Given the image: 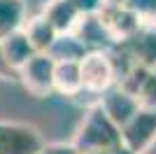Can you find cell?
Instances as JSON below:
<instances>
[{"mask_svg": "<svg viewBox=\"0 0 156 154\" xmlns=\"http://www.w3.org/2000/svg\"><path fill=\"white\" fill-rule=\"evenodd\" d=\"M70 145L77 154H110L121 147V135H119V128L105 117L100 105L91 103Z\"/></svg>", "mask_w": 156, "mask_h": 154, "instance_id": "cell-1", "label": "cell"}, {"mask_svg": "<svg viewBox=\"0 0 156 154\" xmlns=\"http://www.w3.org/2000/svg\"><path fill=\"white\" fill-rule=\"evenodd\" d=\"M79 79H82V94L103 96L105 91H110L117 84V72H114L110 51H86L79 58Z\"/></svg>", "mask_w": 156, "mask_h": 154, "instance_id": "cell-2", "label": "cell"}, {"mask_svg": "<svg viewBox=\"0 0 156 154\" xmlns=\"http://www.w3.org/2000/svg\"><path fill=\"white\" fill-rule=\"evenodd\" d=\"M47 142L40 128L26 122H0V154H37Z\"/></svg>", "mask_w": 156, "mask_h": 154, "instance_id": "cell-3", "label": "cell"}, {"mask_svg": "<svg viewBox=\"0 0 156 154\" xmlns=\"http://www.w3.org/2000/svg\"><path fill=\"white\" fill-rule=\"evenodd\" d=\"M121 147L128 154H144L156 142V110H137L121 131Z\"/></svg>", "mask_w": 156, "mask_h": 154, "instance_id": "cell-4", "label": "cell"}, {"mask_svg": "<svg viewBox=\"0 0 156 154\" xmlns=\"http://www.w3.org/2000/svg\"><path fill=\"white\" fill-rule=\"evenodd\" d=\"M54 63L47 54H35L16 70V79L21 86L35 98H47L54 94Z\"/></svg>", "mask_w": 156, "mask_h": 154, "instance_id": "cell-5", "label": "cell"}, {"mask_svg": "<svg viewBox=\"0 0 156 154\" xmlns=\"http://www.w3.org/2000/svg\"><path fill=\"white\" fill-rule=\"evenodd\" d=\"M119 49L130 58L133 65L156 70V24H142L133 38L119 42Z\"/></svg>", "mask_w": 156, "mask_h": 154, "instance_id": "cell-6", "label": "cell"}, {"mask_svg": "<svg viewBox=\"0 0 156 154\" xmlns=\"http://www.w3.org/2000/svg\"><path fill=\"white\" fill-rule=\"evenodd\" d=\"M96 103L100 105V110L105 112V117H107L119 131H121V128L135 117L137 110H140V105H137L135 98L130 96V94H126L124 89H119L117 84H114L110 91H105Z\"/></svg>", "mask_w": 156, "mask_h": 154, "instance_id": "cell-7", "label": "cell"}, {"mask_svg": "<svg viewBox=\"0 0 156 154\" xmlns=\"http://www.w3.org/2000/svg\"><path fill=\"white\" fill-rule=\"evenodd\" d=\"M98 16H100L105 31H107V35L112 38L114 45L126 42L128 38H133V35L140 31V26L144 24V21L137 19L126 5L124 7H103V9L98 12Z\"/></svg>", "mask_w": 156, "mask_h": 154, "instance_id": "cell-8", "label": "cell"}, {"mask_svg": "<svg viewBox=\"0 0 156 154\" xmlns=\"http://www.w3.org/2000/svg\"><path fill=\"white\" fill-rule=\"evenodd\" d=\"M40 16L51 26L56 35H68L75 31L77 21L82 19V14L68 2V0H47V5L42 7Z\"/></svg>", "mask_w": 156, "mask_h": 154, "instance_id": "cell-9", "label": "cell"}, {"mask_svg": "<svg viewBox=\"0 0 156 154\" xmlns=\"http://www.w3.org/2000/svg\"><path fill=\"white\" fill-rule=\"evenodd\" d=\"M72 35L82 42V45L86 47V51H98V49H110L114 42H112V38L107 35V31H105L103 21H100V16L98 14H91V16H82V19L77 21V26H75V31H72Z\"/></svg>", "mask_w": 156, "mask_h": 154, "instance_id": "cell-10", "label": "cell"}, {"mask_svg": "<svg viewBox=\"0 0 156 154\" xmlns=\"http://www.w3.org/2000/svg\"><path fill=\"white\" fill-rule=\"evenodd\" d=\"M0 49H2L5 63L9 65L14 72L19 70L28 58L35 56V49L30 47V42H28V38H26V33H23V31H16V33H12V35L2 38V40H0Z\"/></svg>", "mask_w": 156, "mask_h": 154, "instance_id": "cell-11", "label": "cell"}, {"mask_svg": "<svg viewBox=\"0 0 156 154\" xmlns=\"http://www.w3.org/2000/svg\"><path fill=\"white\" fill-rule=\"evenodd\" d=\"M28 21L26 0H0V40L21 31Z\"/></svg>", "mask_w": 156, "mask_h": 154, "instance_id": "cell-12", "label": "cell"}, {"mask_svg": "<svg viewBox=\"0 0 156 154\" xmlns=\"http://www.w3.org/2000/svg\"><path fill=\"white\" fill-rule=\"evenodd\" d=\"M54 94L75 98L82 94V79H79V63H56L54 68Z\"/></svg>", "mask_w": 156, "mask_h": 154, "instance_id": "cell-13", "label": "cell"}, {"mask_svg": "<svg viewBox=\"0 0 156 154\" xmlns=\"http://www.w3.org/2000/svg\"><path fill=\"white\" fill-rule=\"evenodd\" d=\"M21 31L26 33V38H28V42H30V47L35 49V54H47L49 47L54 45V40L58 38L56 31H54L40 14H37V16H30V19L23 24Z\"/></svg>", "mask_w": 156, "mask_h": 154, "instance_id": "cell-14", "label": "cell"}, {"mask_svg": "<svg viewBox=\"0 0 156 154\" xmlns=\"http://www.w3.org/2000/svg\"><path fill=\"white\" fill-rule=\"evenodd\" d=\"M86 54V47L79 42L72 33H68V35H58V38L54 40V45L49 47V51H47V56L51 58L54 63H68V61H72V63H79V58Z\"/></svg>", "mask_w": 156, "mask_h": 154, "instance_id": "cell-15", "label": "cell"}, {"mask_svg": "<svg viewBox=\"0 0 156 154\" xmlns=\"http://www.w3.org/2000/svg\"><path fill=\"white\" fill-rule=\"evenodd\" d=\"M135 101L142 110H156V70H151L147 75L144 84L135 94Z\"/></svg>", "mask_w": 156, "mask_h": 154, "instance_id": "cell-16", "label": "cell"}, {"mask_svg": "<svg viewBox=\"0 0 156 154\" xmlns=\"http://www.w3.org/2000/svg\"><path fill=\"white\" fill-rule=\"evenodd\" d=\"M126 7L144 24H156V0H126Z\"/></svg>", "mask_w": 156, "mask_h": 154, "instance_id": "cell-17", "label": "cell"}, {"mask_svg": "<svg viewBox=\"0 0 156 154\" xmlns=\"http://www.w3.org/2000/svg\"><path fill=\"white\" fill-rule=\"evenodd\" d=\"M68 2H70L82 16H91V14H98L103 9V0H68Z\"/></svg>", "mask_w": 156, "mask_h": 154, "instance_id": "cell-18", "label": "cell"}, {"mask_svg": "<svg viewBox=\"0 0 156 154\" xmlns=\"http://www.w3.org/2000/svg\"><path fill=\"white\" fill-rule=\"evenodd\" d=\"M37 154H77V152H75V147L70 142H49Z\"/></svg>", "mask_w": 156, "mask_h": 154, "instance_id": "cell-19", "label": "cell"}, {"mask_svg": "<svg viewBox=\"0 0 156 154\" xmlns=\"http://www.w3.org/2000/svg\"><path fill=\"white\" fill-rule=\"evenodd\" d=\"M0 79H5V82H9V79H16V72H14L12 68L5 63V58H2V49H0Z\"/></svg>", "mask_w": 156, "mask_h": 154, "instance_id": "cell-20", "label": "cell"}, {"mask_svg": "<svg viewBox=\"0 0 156 154\" xmlns=\"http://www.w3.org/2000/svg\"><path fill=\"white\" fill-rule=\"evenodd\" d=\"M126 0H103V7H124Z\"/></svg>", "mask_w": 156, "mask_h": 154, "instance_id": "cell-21", "label": "cell"}, {"mask_svg": "<svg viewBox=\"0 0 156 154\" xmlns=\"http://www.w3.org/2000/svg\"><path fill=\"white\" fill-rule=\"evenodd\" d=\"M112 154H128V152H126V149H124V147H119V149H117V152H112Z\"/></svg>", "mask_w": 156, "mask_h": 154, "instance_id": "cell-22", "label": "cell"}, {"mask_svg": "<svg viewBox=\"0 0 156 154\" xmlns=\"http://www.w3.org/2000/svg\"><path fill=\"white\" fill-rule=\"evenodd\" d=\"M110 154H112V152H110Z\"/></svg>", "mask_w": 156, "mask_h": 154, "instance_id": "cell-23", "label": "cell"}]
</instances>
